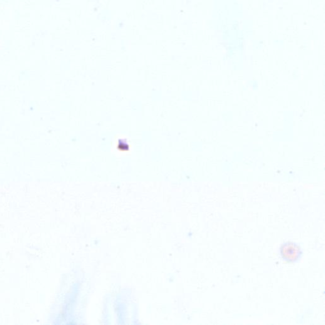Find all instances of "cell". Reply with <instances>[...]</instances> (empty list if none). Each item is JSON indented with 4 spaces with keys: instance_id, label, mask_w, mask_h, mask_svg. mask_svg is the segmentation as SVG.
Listing matches in <instances>:
<instances>
[{
    "instance_id": "1",
    "label": "cell",
    "mask_w": 325,
    "mask_h": 325,
    "mask_svg": "<svg viewBox=\"0 0 325 325\" xmlns=\"http://www.w3.org/2000/svg\"><path fill=\"white\" fill-rule=\"evenodd\" d=\"M280 252L284 259L288 262L296 261L301 255V248L291 242H288L283 245Z\"/></svg>"
}]
</instances>
